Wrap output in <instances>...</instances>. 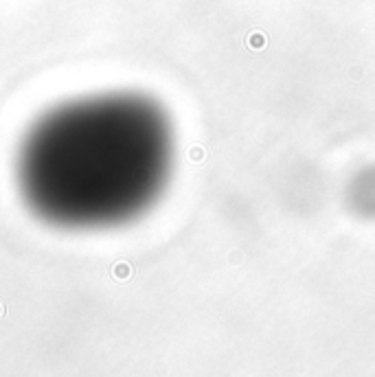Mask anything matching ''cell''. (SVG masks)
I'll return each instance as SVG.
<instances>
[{"instance_id":"6da1fadb","label":"cell","mask_w":375,"mask_h":377,"mask_svg":"<svg viewBox=\"0 0 375 377\" xmlns=\"http://www.w3.org/2000/svg\"><path fill=\"white\" fill-rule=\"evenodd\" d=\"M167 165V123L152 101L88 92L29 123L13 156V182L35 221L97 233L141 215L163 187Z\"/></svg>"}]
</instances>
